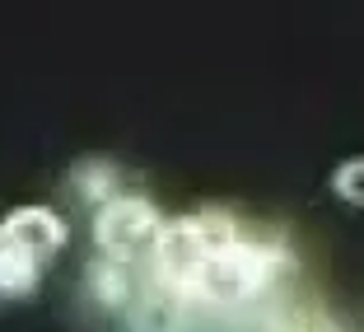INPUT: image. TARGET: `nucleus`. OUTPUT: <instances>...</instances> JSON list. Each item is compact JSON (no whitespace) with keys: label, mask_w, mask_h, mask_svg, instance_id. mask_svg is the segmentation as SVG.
<instances>
[{"label":"nucleus","mask_w":364,"mask_h":332,"mask_svg":"<svg viewBox=\"0 0 364 332\" xmlns=\"http://www.w3.org/2000/svg\"><path fill=\"white\" fill-rule=\"evenodd\" d=\"M285 271V248L276 239H247L238 234L234 244H225L220 253L201 267V276L187 286L182 300H201V304H243L252 295L271 286Z\"/></svg>","instance_id":"nucleus-1"},{"label":"nucleus","mask_w":364,"mask_h":332,"mask_svg":"<svg viewBox=\"0 0 364 332\" xmlns=\"http://www.w3.org/2000/svg\"><path fill=\"white\" fill-rule=\"evenodd\" d=\"M164 220L145 197H107L94 211V244L107 262H136L140 253H154Z\"/></svg>","instance_id":"nucleus-2"},{"label":"nucleus","mask_w":364,"mask_h":332,"mask_svg":"<svg viewBox=\"0 0 364 332\" xmlns=\"http://www.w3.org/2000/svg\"><path fill=\"white\" fill-rule=\"evenodd\" d=\"M0 234L10 239L14 248H23L38 267H47L65 248V220L52 206H14V211L0 220Z\"/></svg>","instance_id":"nucleus-3"},{"label":"nucleus","mask_w":364,"mask_h":332,"mask_svg":"<svg viewBox=\"0 0 364 332\" xmlns=\"http://www.w3.org/2000/svg\"><path fill=\"white\" fill-rule=\"evenodd\" d=\"M38 281H43V267L0 234V295L5 300H23V295L38 290Z\"/></svg>","instance_id":"nucleus-4"},{"label":"nucleus","mask_w":364,"mask_h":332,"mask_svg":"<svg viewBox=\"0 0 364 332\" xmlns=\"http://www.w3.org/2000/svg\"><path fill=\"white\" fill-rule=\"evenodd\" d=\"M332 192L341 197L346 206H364V155L360 160H346L341 169L332 173Z\"/></svg>","instance_id":"nucleus-5"}]
</instances>
